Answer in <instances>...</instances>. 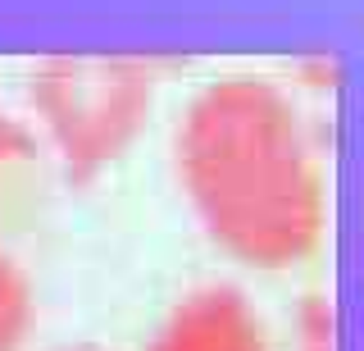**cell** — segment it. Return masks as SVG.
<instances>
[{
    "label": "cell",
    "instance_id": "3957f363",
    "mask_svg": "<svg viewBox=\"0 0 364 351\" xmlns=\"http://www.w3.org/2000/svg\"><path fill=\"white\" fill-rule=\"evenodd\" d=\"M146 351H269V342L246 292L210 283V288L187 292L168 310Z\"/></svg>",
    "mask_w": 364,
    "mask_h": 351
},
{
    "label": "cell",
    "instance_id": "8992f818",
    "mask_svg": "<svg viewBox=\"0 0 364 351\" xmlns=\"http://www.w3.org/2000/svg\"><path fill=\"white\" fill-rule=\"evenodd\" d=\"M305 342L314 351H333V315L323 305H310L305 310Z\"/></svg>",
    "mask_w": 364,
    "mask_h": 351
},
{
    "label": "cell",
    "instance_id": "6da1fadb",
    "mask_svg": "<svg viewBox=\"0 0 364 351\" xmlns=\"http://www.w3.org/2000/svg\"><path fill=\"white\" fill-rule=\"evenodd\" d=\"M173 160L205 233L255 269H291L318 246L323 183L301 115L264 78L205 87L178 123Z\"/></svg>",
    "mask_w": 364,
    "mask_h": 351
},
{
    "label": "cell",
    "instance_id": "277c9868",
    "mask_svg": "<svg viewBox=\"0 0 364 351\" xmlns=\"http://www.w3.org/2000/svg\"><path fill=\"white\" fill-rule=\"evenodd\" d=\"M32 283L28 274L14 265V256L0 246V351H23L32 333Z\"/></svg>",
    "mask_w": 364,
    "mask_h": 351
},
{
    "label": "cell",
    "instance_id": "52a82bcc",
    "mask_svg": "<svg viewBox=\"0 0 364 351\" xmlns=\"http://www.w3.org/2000/svg\"><path fill=\"white\" fill-rule=\"evenodd\" d=\"M60 351H105V347H60Z\"/></svg>",
    "mask_w": 364,
    "mask_h": 351
},
{
    "label": "cell",
    "instance_id": "7a4b0ae2",
    "mask_svg": "<svg viewBox=\"0 0 364 351\" xmlns=\"http://www.w3.org/2000/svg\"><path fill=\"white\" fill-rule=\"evenodd\" d=\"M28 100L73 178H91L136 142L155 105V69L128 55H60L28 83Z\"/></svg>",
    "mask_w": 364,
    "mask_h": 351
},
{
    "label": "cell",
    "instance_id": "5b68a950",
    "mask_svg": "<svg viewBox=\"0 0 364 351\" xmlns=\"http://www.w3.org/2000/svg\"><path fill=\"white\" fill-rule=\"evenodd\" d=\"M28 155H32V137L0 110V169L14 164V160H28Z\"/></svg>",
    "mask_w": 364,
    "mask_h": 351
}]
</instances>
